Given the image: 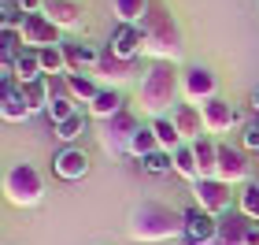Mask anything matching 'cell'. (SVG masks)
Here are the masks:
<instances>
[{
  "mask_svg": "<svg viewBox=\"0 0 259 245\" xmlns=\"http://www.w3.org/2000/svg\"><path fill=\"white\" fill-rule=\"evenodd\" d=\"M137 30H141V41H145V56H152L156 63H178L185 56L182 26L163 0H152L148 4V15L137 22Z\"/></svg>",
  "mask_w": 259,
  "mask_h": 245,
  "instance_id": "obj_1",
  "label": "cell"
},
{
  "mask_svg": "<svg viewBox=\"0 0 259 245\" xmlns=\"http://www.w3.org/2000/svg\"><path fill=\"white\" fill-rule=\"evenodd\" d=\"M185 234V212L163 201H141L130 212V238L134 241H167Z\"/></svg>",
  "mask_w": 259,
  "mask_h": 245,
  "instance_id": "obj_2",
  "label": "cell"
},
{
  "mask_svg": "<svg viewBox=\"0 0 259 245\" xmlns=\"http://www.w3.org/2000/svg\"><path fill=\"white\" fill-rule=\"evenodd\" d=\"M178 86H182V82H178L174 63H156V67L145 75V82H141V93H137L141 112L152 115V119L167 115V108L174 104V97H178Z\"/></svg>",
  "mask_w": 259,
  "mask_h": 245,
  "instance_id": "obj_3",
  "label": "cell"
},
{
  "mask_svg": "<svg viewBox=\"0 0 259 245\" xmlns=\"http://www.w3.org/2000/svg\"><path fill=\"white\" fill-rule=\"evenodd\" d=\"M4 193H8L11 204L33 208V204H41V197H45V179L37 174L33 163L19 160V163H11L8 174H4Z\"/></svg>",
  "mask_w": 259,
  "mask_h": 245,
  "instance_id": "obj_4",
  "label": "cell"
},
{
  "mask_svg": "<svg viewBox=\"0 0 259 245\" xmlns=\"http://www.w3.org/2000/svg\"><path fill=\"white\" fill-rule=\"evenodd\" d=\"M137 130H141L137 115L130 112V108H122L119 115H111V119L100 123V130H97L100 149H104L108 156H126L130 145H134V134H137Z\"/></svg>",
  "mask_w": 259,
  "mask_h": 245,
  "instance_id": "obj_5",
  "label": "cell"
},
{
  "mask_svg": "<svg viewBox=\"0 0 259 245\" xmlns=\"http://www.w3.org/2000/svg\"><path fill=\"white\" fill-rule=\"evenodd\" d=\"M193 197L196 204L211 216H226L230 212V197H233V186L222 182V179H196L193 182Z\"/></svg>",
  "mask_w": 259,
  "mask_h": 245,
  "instance_id": "obj_6",
  "label": "cell"
},
{
  "mask_svg": "<svg viewBox=\"0 0 259 245\" xmlns=\"http://www.w3.org/2000/svg\"><path fill=\"white\" fill-rule=\"evenodd\" d=\"M137 75V60H126V56H119V52H111V45L100 52V60H97V67H93V78H100V82H108V86L115 89V86H122V82H130Z\"/></svg>",
  "mask_w": 259,
  "mask_h": 245,
  "instance_id": "obj_7",
  "label": "cell"
},
{
  "mask_svg": "<svg viewBox=\"0 0 259 245\" xmlns=\"http://www.w3.org/2000/svg\"><path fill=\"white\" fill-rule=\"evenodd\" d=\"M22 45H26V49H49V45H63L60 41V26H56V22L49 19V15H26L22 19Z\"/></svg>",
  "mask_w": 259,
  "mask_h": 245,
  "instance_id": "obj_8",
  "label": "cell"
},
{
  "mask_svg": "<svg viewBox=\"0 0 259 245\" xmlns=\"http://www.w3.org/2000/svg\"><path fill=\"white\" fill-rule=\"evenodd\" d=\"M248 174H252V163H248V156H244V149L219 145V174H215V179L230 182V186H244Z\"/></svg>",
  "mask_w": 259,
  "mask_h": 245,
  "instance_id": "obj_9",
  "label": "cell"
},
{
  "mask_svg": "<svg viewBox=\"0 0 259 245\" xmlns=\"http://www.w3.org/2000/svg\"><path fill=\"white\" fill-rule=\"evenodd\" d=\"M200 115H204L207 134H226L230 126H237V123H241V112L233 108L230 100H222V97L204 100V104H200Z\"/></svg>",
  "mask_w": 259,
  "mask_h": 245,
  "instance_id": "obj_10",
  "label": "cell"
},
{
  "mask_svg": "<svg viewBox=\"0 0 259 245\" xmlns=\"http://www.w3.org/2000/svg\"><path fill=\"white\" fill-rule=\"evenodd\" d=\"M74 93H70V86H67V75H52L49 78V119H52V126L56 123H63V119H70L78 108H74Z\"/></svg>",
  "mask_w": 259,
  "mask_h": 245,
  "instance_id": "obj_11",
  "label": "cell"
},
{
  "mask_svg": "<svg viewBox=\"0 0 259 245\" xmlns=\"http://www.w3.org/2000/svg\"><path fill=\"white\" fill-rule=\"evenodd\" d=\"M219 234V216L204 212L200 204L185 208V238H189V245H211Z\"/></svg>",
  "mask_w": 259,
  "mask_h": 245,
  "instance_id": "obj_12",
  "label": "cell"
},
{
  "mask_svg": "<svg viewBox=\"0 0 259 245\" xmlns=\"http://www.w3.org/2000/svg\"><path fill=\"white\" fill-rule=\"evenodd\" d=\"M252 223H255V219H248L241 208H237V212L230 208L226 216H219V234H215V241H211V245H248Z\"/></svg>",
  "mask_w": 259,
  "mask_h": 245,
  "instance_id": "obj_13",
  "label": "cell"
},
{
  "mask_svg": "<svg viewBox=\"0 0 259 245\" xmlns=\"http://www.w3.org/2000/svg\"><path fill=\"white\" fill-rule=\"evenodd\" d=\"M170 119H174V126H178V134H182L185 145H193V142H200V137H207L204 115H200V108H193V104H174V108H170Z\"/></svg>",
  "mask_w": 259,
  "mask_h": 245,
  "instance_id": "obj_14",
  "label": "cell"
},
{
  "mask_svg": "<svg viewBox=\"0 0 259 245\" xmlns=\"http://www.w3.org/2000/svg\"><path fill=\"white\" fill-rule=\"evenodd\" d=\"M182 89H185V97H189L193 104H204L215 97V89H219V78L207 71V67H189V71L182 75Z\"/></svg>",
  "mask_w": 259,
  "mask_h": 245,
  "instance_id": "obj_15",
  "label": "cell"
},
{
  "mask_svg": "<svg viewBox=\"0 0 259 245\" xmlns=\"http://www.w3.org/2000/svg\"><path fill=\"white\" fill-rule=\"evenodd\" d=\"M52 171L60 174V179H67V182H74V179H85V174H89V156L81 153V149L67 145L63 153L52 160Z\"/></svg>",
  "mask_w": 259,
  "mask_h": 245,
  "instance_id": "obj_16",
  "label": "cell"
},
{
  "mask_svg": "<svg viewBox=\"0 0 259 245\" xmlns=\"http://www.w3.org/2000/svg\"><path fill=\"white\" fill-rule=\"evenodd\" d=\"M41 15H49L60 30H70L81 22V8H78V0H45Z\"/></svg>",
  "mask_w": 259,
  "mask_h": 245,
  "instance_id": "obj_17",
  "label": "cell"
},
{
  "mask_svg": "<svg viewBox=\"0 0 259 245\" xmlns=\"http://www.w3.org/2000/svg\"><path fill=\"white\" fill-rule=\"evenodd\" d=\"M126 108V100L119 97V89H111V86H104L100 93H97V100L89 104V115L97 123H104V119H111V115H119Z\"/></svg>",
  "mask_w": 259,
  "mask_h": 245,
  "instance_id": "obj_18",
  "label": "cell"
},
{
  "mask_svg": "<svg viewBox=\"0 0 259 245\" xmlns=\"http://www.w3.org/2000/svg\"><path fill=\"white\" fill-rule=\"evenodd\" d=\"M111 52L126 56V60H137L141 52H145V41H141V30L137 26H119L111 38Z\"/></svg>",
  "mask_w": 259,
  "mask_h": 245,
  "instance_id": "obj_19",
  "label": "cell"
},
{
  "mask_svg": "<svg viewBox=\"0 0 259 245\" xmlns=\"http://www.w3.org/2000/svg\"><path fill=\"white\" fill-rule=\"evenodd\" d=\"M193 153H196L200 179H215L219 174V145L211 137H200V142H193Z\"/></svg>",
  "mask_w": 259,
  "mask_h": 245,
  "instance_id": "obj_20",
  "label": "cell"
},
{
  "mask_svg": "<svg viewBox=\"0 0 259 245\" xmlns=\"http://www.w3.org/2000/svg\"><path fill=\"white\" fill-rule=\"evenodd\" d=\"M0 112H4L8 123H22V119H30V115H33V108H30V100H26V93H22V86H15V89L4 93Z\"/></svg>",
  "mask_w": 259,
  "mask_h": 245,
  "instance_id": "obj_21",
  "label": "cell"
},
{
  "mask_svg": "<svg viewBox=\"0 0 259 245\" xmlns=\"http://www.w3.org/2000/svg\"><path fill=\"white\" fill-rule=\"evenodd\" d=\"M63 56H67L70 75H85L89 67H97V60H100V52H93L89 45H63Z\"/></svg>",
  "mask_w": 259,
  "mask_h": 245,
  "instance_id": "obj_22",
  "label": "cell"
},
{
  "mask_svg": "<svg viewBox=\"0 0 259 245\" xmlns=\"http://www.w3.org/2000/svg\"><path fill=\"white\" fill-rule=\"evenodd\" d=\"M15 75H19V86H30V82H37V78H45V71H41V56H37V49H22V52L15 56Z\"/></svg>",
  "mask_w": 259,
  "mask_h": 245,
  "instance_id": "obj_23",
  "label": "cell"
},
{
  "mask_svg": "<svg viewBox=\"0 0 259 245\" xmlns=\"http://www.w3.org/2000/svg\"><path fill=\"white\" fill-rule=\"evenodd\" d=\"M148 4L152 0H111V11L119 15L122 26H137V22L148 15Z\"/></svg>",
  "mask_w": 259,
  "mask_h": 245,
  "instance_id": "obj_24",
  "label": "cell"
},
{
  "mask_svg": "<svg viewBox=\"0 0 259 245\" xmlns=\"http://www.w3.org/2000/svg\"><path fill=\"white\" fill-rule=\"evenodd\" d=\"M152 130H156V137H159V149H167V153H174L178 145H185L170 115H159V119H152Z\"/></svg>",
  "mask_w": 259,
  "mask_h": 245,
  "instance_id": "obj_25",
  "label": "cell"
},
{
  "mask_svg": "<svg viewBox=\"0 0 259 245\" xmlns=\"http://www.w3.org/2000/svg\"><path fill=\"white\" fill-rule=\"evenodd\" d=\"M67 86H70V93H74V100H81V104H93L97 93H100V86H97L93 75H70L67 71Z\"/></svg>",
  "mask_w": 259,
  "mask_h": 245,
  "instance_id": "obj_26",
  "label": "cell"
},
{
  "mask_svg": "<svg viewBox=\"0 0 259 245\" xmlns=\"http://www.w3.org/2000/svg\"><path fill=\"white\" fill-rule=\"evenodd\" d=\"M37 56H41V71H45V78H52V75H67L63 45H49V49H37Z\"/></svg>",
  "mask_w": 259,
  "mask_h": 245,
  "instance_id": "obj_27",
  "label": "cell"
},
{
  "mask_svg": "<svg viewBox=\"0 0 259 245\" xmlns=\"http://www.w3.org/2000/svg\"><path fill=\"white\" fill-rule=\"evenodd\" d=\"M174 171H178L182 179H189V182L200 179V167H196V153H193V145H178V149H174Z\"/></svg>",
  "mask_w": 259,
  "mask_h": 245,
  "instance_id": "obj_28",
  "label": "cell"
},
{
  "mask_svg": "<svg viewBox=\"0 0 259 245\" xmlns=\"http://www.w3.org/2000/svg\"><path fill=\"white\" fill-rule=\"evenodd\" d=\"M159 149V137H156V130H152V126H141V130L134 134V145H130V156H152Z\"/></svg>",
  "mask_w": 259,
  "mask_h": 245,
  "instance_id": "obj_29",
  "label": "cell"
},
{
  "mask_svg": "<svg viewBox=\"0 0 259 245\" xmlns=\"http://www.w3.org/2000/svg\"><path fill=\"white\" fill-rule=\"evenodd\" d=\"M81 134H85V119H81V112H74V115H70V119H63V123H56V137H60V142H67V145H74Z\"/></svg>",
  "mask_w": 259,
  "mask_h": 245,
  "instance_id": "obj_30",
  "label": "cell"
},
{
  "mask_svg": "<svg viewBox=\"0 0 259 245\" xmlns=\"http://www.w3.org/2000/svg\"><path fill=\"white\" fill-rule=\"evenodd\" d=\"M22 93H26L33 112H49V78H37V82H30V86H22Z\"/></svg>",
  "mask_w": 259,
  "mask_h": 245,
  "instance_id": "obj_31",
  "label": "cell"
},
{
  "mask_svg": "<svg viewBox=\"0 0 259 245\" xmlns=\"http://www.w3.org/2000/svg\"><path fill=\"white\" fill-rule=\"evenodd\" d=\"M141 163H145L148 174H170V171H174V153H167V149H156V153L145 156Z\"/></svg>",
  "mask_w": 259,
  "mask_h": 245,
  "instance_id": "obj_32",
  "label": "cell"
},
{
  "mask_svg": "<svg viewBox=\"0 0 259 245\" xmlns=\"http://www.w3.org/2000/svg\"><path fill=\"white\" fill-rule=\"evenodd\" d=\"M237 197H241V212L259 223V182H244V190Z\"/></svg>",
  "mask_w": 259,
  "mask_h": 245,
  "instance_id": "obj_33",
  "label": "cell"
},
{
  "mask_svg": "<svg viewBox=\"0 0 259 245\" xmlns=\"http://www.w3.org/2000/svg\"><path fill=\"white\" fill-rule=\"evenodd\" d=\"M244 149H252V153H259V119L244 130Z\"/></svg>",
  "mask_w": 259,
  "mask_h": 245,
  "instance_id": "obj_34",
  "label": "cell"
},
{
  "mask_svg": "<svg viewBox=\"0 0 259 245\" xmlns=\"http://www.w3.org/2000/svg\"><path fill=\"white\" fill-rule=\"evenodd\" d=\"M248 245H259V223H252V230H248Z\"/></svg>",
  "mask_w": 259,
  "mask_h": 245,
  "instance_id": "obj_35",
  "label": "cell"
},
{
  "mask_svg": "<svg viewBox=\"0 0 259 245\" xmlns=\"http://www.w3.org/2000/svg\"><path fill=\"white\" fill-rule=\"evenodd\" d=\"M252 108H255V115H259V89L252 93Z\"/></svg>",
  "mask_w": 259,
  "mask_h": 245,
  "instance_id": "obj_36",
  "label": "cell"
}]
</instances>
